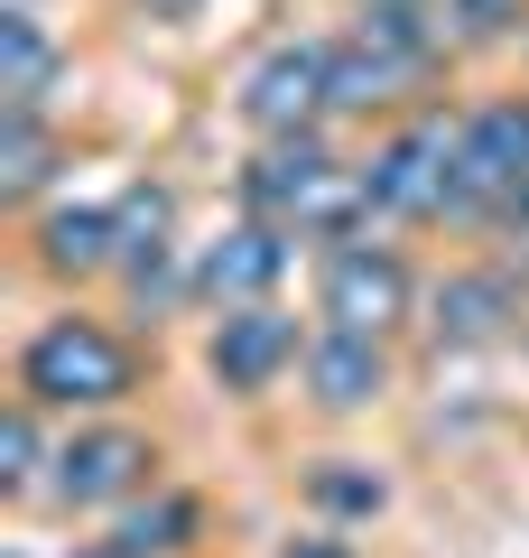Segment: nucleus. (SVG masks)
<instances>
[{
	"instance_id": "9d476101",
	"label": "nucleus",
	"mask_w": 529,
	"mask_h": 558,
	"mask_svg": "<svg viewBox=\"0 0 529 558\" xmlns=\"http://www.w3.org/2000/svg\"><path fill=\"white\" fill-rule=\"evenodd\" d=\"M288 363H307V326H297L279 299L270 307H233V317H214V336H205V373H214L233 400L279 391Z\"/></svg>"
},
{
	"instance_id": "b1692460",
	"label": "nucleus",
	"mask_w": 529,
	"mask_h": 558,
	"mask_svg": "<svg viewBox=\"0 0 529 558\" xmlns=\"http://www.w3.org/2000/svg\"><path fill=\"white\" fill-rule=\"evenodd\" d=\"M149 10H186V0H149Z\"/></svg>"
},
{
	"instance_id": "f03ea898",
	"label": "nucleus",
	"mask_w": 529,
	"mask_h": 558,
	"mask_svg": "<svg viewBox=\"0 0 529 558\" xmlns=\"http://www.w3.org/2000/svg\"><path fill=\"white\" fill-rule=\"evenodd\" d=\"M131 381H139V354L102 317H47L20 344V400L28 410H112V400H131Z\"/></svg>"
},
{
	"instance_id": "f257e3e1",
	"label": "nucleus",
	"mask_w": 529,
	"mask_h": 558,
	"mask_svg": "<svg viewBox=\"0 0 529 558\" xmlns=\"http://www.w3.org/2000/svg\"><path fill=\"white\" fill-rule=\"evenodd\" d=\"M446 28L428 10H362V20L334 38V112H399L436 84L446 65Z\"/></svg>"
},
{
	"instance_id": "5701e85b",
	"label": "nucleus",
	"mask_w": 529,
	"mask_h": 558,
	"mask_svg": "<svg viewBox=\"0 0 529 558\" xmlns=\"http://www.w3.org/2000/svg\"><path fill=\"white\" fill-rule=\"evenodd\" d=\"M362 10H436V0H362Z\"/></svg>"
},
{
	"instance_id": "39448f33",
	"label": "nucleus",
	"mask_w": 529,
	"mask_h": 558,
	"mask_svg": "<svg viewBox=\"0 0 529 558\" xmlns=\"http://www.w3.org/2000/svg\"><path fill=\"white\" fill-rule=\"evenodd\" d=\"M418 307V279L391 242L353 233V242H325L316 252V317L344 326V336H391L399 317Z\"/></svg>"
},
{
	"instance_id": "6e6552de",
	"label": "nucleus",
	"mask_w": 529,
	"mask_h": 558,
	"mask_svg": "<svg viewBox=\"0 0 529 558\" xmlns=\"http://www.w3.org/2000/svg\"><path fill=\"white\" fill-rule=\"evenodd\" d=\"M158 447L139 438V428H112V418H94V428H75V438L47 457V502H65V512H112V502H131L139 484H149Z\"/></svg>"
},
{
	"instance_id": "6ab92c4d",
	"label": "nucleus",
	"mask_w": 529,
	"mask_h": 558,
	"mask_svg": "<svg viewBox=\"0 0 529 558\" xmlns=\"http://www.w3.org/2000/svg\"><path fill=\"white\" fill-rule=\"evenodd\" d=\"M307 502H316V512H344V521H372L381 512V475H372V465H353V457H325L307 475Z\"/></svg>"
},
{
	"instance_id": "a211bd4d",
	"label": "nucleus",
	"mask_w": 529,
	"mask_h": 558,
	"mask_svg": "<svg viewBox=\"0 0 529 558\" xmlns=\"http://www.w3.org/2000/svg\"><path fill=\"white\" fill-rule=\"evenodd\" d=\"M529 0H436V28H446V47H502L520 38Z\"/></svg>"
},
{
	"instance_id": "0eeeda50",
	"label": "nucleus",
	"mask_w": 529,
	"mask_h": 558,
	"mask_svg": "<svg viewBox=\"0 0 529 558\" xmlns=\"http://www.w3.org/2000/svg\"><path fill=\"white\" fill-rule=\"evenodd\" d=\"M288 260H297V233H279V223L242 215V223H223L214 242H196L186 289H196L214 317H233V307H270V289L288 279Z\"/></svg>"
},
{
	"instance_id": "4be33fe9",
	"label": "nucleus",
	"mask_w": 529,
	"mask_h": 558,
	"mask_svg": "<svg viewBox=\"0 0 529 558\" xmlns=\"http://www.w3.org/2000/svg\"><path fill=\"white\" fill-rule=\"evenodd\" d=\"M75 558H131V549H112V539H84V549Z\"/></svg>"
},
{
	"instance_id": "423d86ee",
	"label": "nucleus",
	"mask_w": 529,
	"mask_h": 558,
	"mask_svg": "<svg viewBox=\"0 0 529 558\" xmlns=\"http://www.w3.org/2000/svg\"><path fill=\"white\" fill-rule=\"evenodd\" d=\"M334 112V38H279L242 75V121L260 140H297Z\"/></svg>"
},
{
	"instance_id": "9b49d317",
	"label": "nucleus",
	"mask_w": 529,
	"mask_h": 558,
	"mask_svg": "<svg viewBox=\"0 0 529 558\" xmlns=\"http://www.w3.org/2000/svg\"><path fill=\"white\" fill-rule=\"evenodd\" d=\"M297 373H307V400H316V410L353 418V410H372V400L391 391V336H344V326H316Z\"/></svg>"
},
{
	"instance_id": "1a4fd4ad",
	"label": "nucleus",
	"mask_w": 529,
	"mask_h": 558,
	"mask_svg": "<svg viewBox=\"0 0 529 558\" xmlns=\"http://www.w3.org/2000/svg\"><path fill=\"white\" fill-rule=\"evenodd\" d=\"M520 307H529V279L510 260H465L428 289V336L446 354H473V344H502L520 326Z\"/></svg>"
},
{
	"instance_id": "f8f14e48",
	"label": "nucleus",
	"mask_w": 529,
	"mask_h": 558,
	"mask_svg": "<svg viewBox=\"0 0 529 558\" xmlns=\"http://www.w3.org/2000/svg\"><path fill=\"white\" fill-rule=\"evenodd\" d=\"M65 84V47L47 38L38 0H10L0 10V112H47Z\"/></svg>"
},
{
	"instance_id": "20e7f679",
	"label": "nucleus",
	"mask_w": 529,
	"mask_h": 558,
	"mask_svg": "<svg viewBox=\"0 0 529 558\" xmlns=\"http://www.w3.org/2000/svg\"><path fill=\"white\" fill-rule=\"evenodd\" d=\"M520 186H529V94H492L465 112V140H455V215L446 223L492 233Z\"/></svg>"
},
{
	"instance_id": "412c9836",
	"label": "nucleus",
	"mask_w": 529,
	"mask_h": 558,
	"mask_svg": "<svg viewBox=\"0 0 529 558\" xmlns=\"http://www.w3.org/2000/svg\"><path fill=\"white\" fill-rule=\"evenodd\" d=\"M492 233H510V242H529V186H520V196H510V215L492 223Z\"/></svg>"
},
{
	"instance_id": "4468645a",
	"label": "nucleus",
	"mask_w": 529,
	"mask_h": 558,
	"mask_svg": "<svg viewBox=\"0 0 529 558\" xmlns=\"http://www.w3.org/2000/svg\"><path fill=\"white\" fill-rule=\"evenodd\" d=\"M121 279H131L139 299H168V279H176V205H168V186H131V196H121Z\"/></svg>"
},
{
	"instance_id": "2eb2a0df",
	"label": "nucleus",
	"mask_w": 529,
	"mask_h": 558,
	"mask_svg": "<svg viewBox=\"0 0 529 558\" xmlns=\"http://www.w3.org/2000/svg\"><path fill=\"white\" fill-rule=\"evenodd\" d=\"M47 186H57V131H47V112H0V196L38 205Z\"/></svg>"
},
{
	"instance_id": "dca6fc26",
	"label": "nucleus",
	"mask_w": 529,
	"mask_h": 558,
	"mask_svg": "<svg viewBox=\"0 0 529 558\" xmlns=\"http://www.w3.org/2000/svg\"><path fill=\"white\" fill-rule=\"evenodd\" d=\"M196 521H205L196 494H149V502H131L102 539H112V549H131V558H176L186 539H196Z\"/></svg>"
},
{
	"instance_id": "aec40b11",
	"label": "nucleus",
	"mask_w": 529,
	"mask_h": 558,
	"mask_svg": "<svg viewBox=\"0 0 529 558\" xmlns=\"http://www.w3.org/2000/svg\"><path fill=\"white\" fill-rule=\"evenodd\" d=\"M279 558H353V549H344V539H325V531H316V539H288Z\"/></svg>"
},
{
	"instance_id": "ddd939ff",
	"label": "nucleus",
	"mask_w": 529,
	"mask_h": 558,
	"mask_svg": "<svg viewBox=\"0 0 529 558\" xmlns=\"http://www.w3.org/2000/svg\"><path fill=\"white\" fill-rule=\"evenodd\" d=\"M38 270L47 279L121 270V205H47L38 215Z\"/></svg>"
},
{
	"instance_id": "7ed1b4c3",
	"label": "nucleus",
	"mask_w": 529,
	"mask_h": 558,
	"mask_svg": "<svg viewBox=\"0 0 529 558\" xmlns=\"http://www.w3.org/2000/svg\"><path fill=\"white\" fill-rule=\"evenodd\" d=\"M455 140H465V112H409L391 140H372V159H362L372 223H446L455 215Z\"/></svg>"
},
{
	"instance_id": "f3484780",
	"label": "nucleus",
	"mask_w": 529,
	"mask_h": 558,
	"mask_svg": "<svg viewBox=\"0 0 529 558\" xmlns=\"http://www.w3.org/2000/svg\"><path fill=\"white\" fill-rule=\"evenodd\" d=\"M38 418L47 410H28V400L0 410V494H38V484H47V457H57V447L38 438Z\"/></svg>"
}]
</instances>
